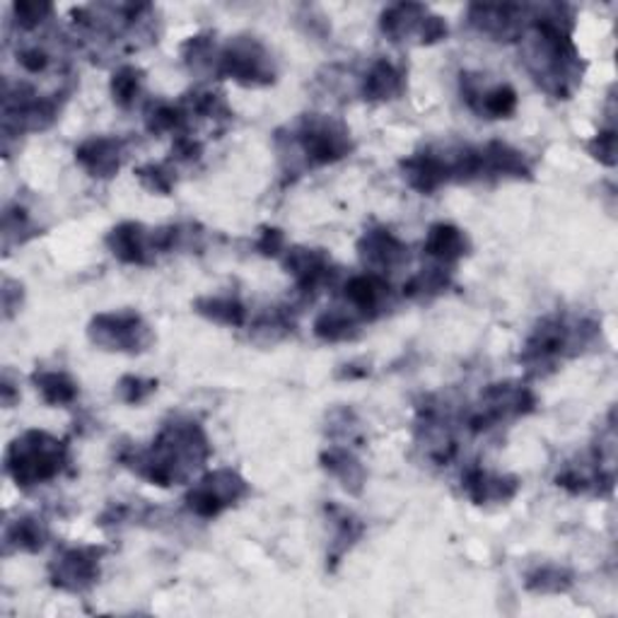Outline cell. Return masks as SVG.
Masks as SVG:
<instances>
[{"mask_svg": "<svg viewBox=\"0 0 618 618\" xmlns=\"http://www.w3.org/2000/svg\"><path fill=\"white\" fill-rule=\"evenodd\" d=\"M211 456L203 428L193 420H175L163 428L151 450L123 456L126 466L157 486L185 484Z\"/></svg>", "mask_w": 618, "mask_h": 618, "instance_id": "1", "label": "cell"}, {"mask_svg": "<svg viewBox=\"0 0 618 618\" xmlns=\"http://www.w3.org/2000/svg\"><path fill=\"white\" fill-rule=\"evenodd\" d=\"M68 462V450L49 432L27 430L5 452V472L22 488H32L59 476Z\"/></svg>", "mask_w": 618, "mask_h": 618, "instance_id": "2", "label": "cell"}, {"mask_svg": "<svg viewBox=\"0 0 618 618\" xmlns=\"http://www.w3.org/2000/svg\"><path fill=\"white\" fill-rule=\"evenodd\" d=\"M587 324H570L563 317H548L532 331L522 350V363L532 375L542 377L556 365L587 346Z\"/></svg>", "mask_w": 618, "mask_h": 618, "instance_id": "3", "label": "cell"}, {"mask_svg": "<svg viewBox=\"0 0 618 618\" xmlns=\"http://www.w3.org/2000/svg\"><path fill=\"white\" fill-rule=\"evenodd\" d=\"M290 135V141L300 147L305 165L309 167L338 163V159L350 155L353 151L346 126L336 119L322 117V114H307V117L295 123Z\"/></svg>", "mask_w": 618, "mask_h": 618, "instance_id": "4", "label": "cell"}, {"mask_svg": "<svg viewBox=\"0 0 618 618\" xmlns=\"http://www.w3.org/2000/svg\"><path fill=\"white\" fill-rule=\"evenodd\" d=\"M217 75L237 80L245 87H261L276 80V68L261 41L237 37L217 54Z\"/></svg>", "mask_w": 618, "mask_h": 618, "instance_id": "5", "label": "cell"}, {"mask_svg": "<svg viewBox=\"0 0 618 618\" xmlns=\"http://www.w3.org/2000/svg\"><path fill=\"white\" fill-rule=\"evenodd\" d=\"M536 406V396L532 389L522 384H490L480 394L478 406L472 411V416L466 418V426L472 432H486L502 420H512L526 416Z\"/></svg>", "mask_w": 618, "mask_h": 618, "instance_id": "6", "label": "cell"}, {"mask_svg": "<svg viewBox=\"0 0 618 618\" xmlns=\"http://www.w3.org/2000/svg\"><path fill=\"white\" fill-rule=\"evenodd\" d=\"M90 338L95 346L119 353H143L153 346V331L135 312L97 314L90 324Z\"/></svg>", "mask_w": 618, "mask_h": 618, "instance_id": "7", "label": "cell"}, {"mask_svg": "<svg viewBox=\"0 0 618 618\" xmlns=\"http://www.w3.org/2000/svg\"><path fill=\"white\" fill-rule=\"evenodd\" d=\"M249 496L247 480L233 468H217V472L201 478L187 496V508L203 520L217 518L227 508L237 506Z\"/></svg>", "mask_w": 618, "mask_h": 618, "instance_id": "8", "label": "cell"}, {"mask_svg": "<svg viewBox=\"0 0 618 618\" xmlns=\"http://www.w3.org/2000/svg\"><path fill=\"white\" fill-rule=\"evenodd\" d=\"M382 32L392 41H411L418 39L420 44H435L448 37V25L438 15H430L426 5L416 3H399L387 8L382 13Z\"/></svg>", "mask_w": 618, "mask_h": 618, "instance_id": "9", "label": "cell"}, {"mask_svg": "<svg viewBox=\"0 0 618 618\" xmlns=\"http://www.w3.org/2000/svg\"><path fill=\"white\" fill-rule=\"evenodd\" d=\"M102 548H68L51 563V582L66 592H85L99 578Z\"/></svg>", "mask_w": 618, "mask_h": 618, "instance_id": "10", "label": "cell"}, {"mask_svg": "<svg viewBox=\"0 0 618 618\" xmlns=\"http://www.w3.org/2000/svg\"><path fill=\"white\" fill-rule=\"evenodd\" d=\"M285 269L293 273L297 281V290L302 297H312L324 288V285L334 276V269H331V259L324 249H302L295 247L288 249L285 254Z\"/></svg>", "mask_w": 618, "mask_h": 618, "instance_id": "11", "label": "cell"}, {"mask_svg": "<svg viewBox=\"0 0 618 618\" xmlns=\"http://www.w3.org/2000/svg\"><path fill=\"white\" fill-rule=\"evenodd\" d=\"M392 295L389 283L380 276V273H363V276H353L346 288H343V297L350 305L348 312L365 322V319H375L377 314H382V307Z\"/></svg>", "mask_w": 618, "mask_h": 618, "instance_id": "12", "label": "cell"}, {"mask_svg": "<svg viewBox=\"0 0 618 618\" xmlns=\"http://www.w3.org/2000/svg\"><path fill=\"white\" fill-rule=\"evenodd\" d=\"M358 249L363 261L368 263L372 273H380V276L384 271L402 269L408 261V247L394 233L384 230V227L365 233Z\"/></svg>", "mask_w": 618, "mask_h": 618, "instance_id": "13", "label": "cell"}, {"mask_svg": "<svg viewBox=\"0 0 618 618\" xmlns=\"http://www.w3.org/2000/svg\"><path fill=\"white\" fill-rule=\"evenodd\" d=\"M462 95L466 105L486 119H508L518 109V95L510 85L480 90V80L476 75H462Z\"/></svg>", "mask_w": 618, "mask_h": 618, "instance_id": "14", "label": "cell"}, {"mask_svg": "<svg viewBox=\"0 0 618 618\" xmlns=\"http://www.w3.org/2000/svg\"><path fill=\"white\" fill-rule=\"evenodd\" d=\"M75 159L83 165L90 175L99 179H109L117 175L126 159V141L121 139H107V135H95L87 139L75 151Z\"/></svg>", "mask_w": 618, "mask_h": 618, "instance_id": "15", "label": "cell"}, {"mask_svg": "<svg viewBox=\"0 0 618 618\" xmlns=\"http://www.w3.org/2000/svg\"><path fill=\"white\" fill-rule=\"evenodd\" d=\"M151 233L153 230H145V227L139 223H123L109 233L107 245L111 249V254L119 261L145 266V263H153L155 257Z\"/></svg>", "mask_w": 618, "mask_h": 618, "instance_id": "16", "label": "cell"}, {"mask_svg": "<svg viewBox=\"0 0 618 618\" xmlns=\"http://www.w3.org/2000/svg\"><path fill=\"white\" fill-rule=\"evenodd\" d=\"M464 490L476 506H484V502H508L520 490V480L512 476H496L476 466L464 474Z\"/></svg>", "mask_w": 618, "mask_h": 618, "instance_id": "17", "label": "cell"}, {"mask_svg": "<svg viewBox=\"0 0 618 618\" xmlns=\"http://www.w3.org/2000/svg\"><path fill=\"white\" fill-rule=\"evenodd\" d=\"M404 90H406L404 73L387 59L375 61L372 68L368 71V75H365V80H363L365 99H375V102L396 99V97L404 95Z\"/></svg>", "mask_w": 618, "mask_h": 618, "instance_id": "18", "label": "cell"}, {"mask_svg": "<svg viewBox=\"0 0 618 618\" xmlns=\"http://www.w3.org/2000/svg\"><path fill=\"white\" fill-rule=\"evenodd\" d=\"M423 249H426V254L432 257V259H438L440 263H454V261H460L466 251H468V239L466 235L460 230V227H454V225H435L428 239H426V245H423Z\"/></svg>", "mask_w": 618, "mask_h": 618, "instance_id": "19", "label": "cell"}, {"mask_svg": "<svg viewBox=\"0 0 618 618\" xmlns=\"http://www.w3.org/2000/svg\"><path fill=\"white\" fill-rule=\"evenodd\" d=\"M322 464L326 472L341 480V486L350 490V494H360L365 484V468L363 464L348 452L346 448H331L322 454Z\"/></svg>", "mask_w": 618, "mask_h": 618, "instance_id": "20", "label": "cell"}, {"mask_svg": "<svg viewBox=\"0 0 618 618\" xmlns=\"http://www.w3.org/2000/svg\"><path fill=\"white\" fill-rule=\"evenodd\" d=\"M49 539V530L47 524L37 518H22L15 520L13 524L5 530V546L10 551V546L15 548V551H25V554H37L44 548Z\"/></svg>", "mask_w": 618, "mask_h": 618, "instance_id": "21", "label": "cell"}, {"mask_svg": "<svg viewBox=\"0 0 618 618\" xmlns=\"http://www.w3.org/2000/svg\"><path fill=\"white\" fill-rule=\"evenodd\" d=\"M197 312L215 324L225 326H242L247 322L245 305L230 295H215V297H201L197 300Z\"/></svg>", "mask_w": 618, "mask_h": 618, "instance_id": "22", "label": "cell"}, {"mask_svg": "<svg viewBox=\"0 0 618 618\" xmlns=\"http://www.w3.org/2000/svg\"><path fill=\"white\" fill-rule=\"evenodd\" d=\"M32 382L44 396V402L51 406H68L78 399V384L66 372H34Z\"/></svg>", "mask_w": 618, "mask_h": 618, "instance_id": "23", "label": "cell"}, {"mask_svg": "<svg viewBox=\"0 0 618 618\" xmlns=\"http://www.w3.org/2000/svg\"><path fill=\"white\" fill-rule=\"evenodd\" d=\"M358 331V319L348 309H329L314 322V334L324 341H346Z\"/></svg>", "mask_w": 618, "mask_h": 618, "instance_id": "24", "label": "cell"}, {"mask_svg": "<svg viewBox=\"0 0 618 618\" xmlns=\"http://www.w3.org/2000/svg\"><path fill=\"white\" fill-rule=\"evenodd\" d=\"M450 285V271L442 266H432V269H423L418 276L411 278L404 285V295L414 297V300H428V297L442 293Z\"/></svg>", "mask_w": 618, "mask_h": 618, "instance_id": "25", "label": "cell"}, {"mask_svg": "<svg viewBox=\"0 0 618 618\" xmlns=\"http://www.w3.org/2000/svg\"><path fill=\"white\" fill-rule=\"evenodd\" d=\"M143 73L133 66H123L111 78V95L119 107H131L141 95Z\"/></svg>", "mask_w": 618, "mask_h": 618, "instance_id": "26", "label": "cell"}, {"mask_svg": "<svg viewBox=\"0 0 618 618\" xmlns=\"http://www.w3.org/2000/svg\"><path fill=\"white\" fill-rule=\"evenodd\" d=\"M570 572L558 566H544L526 578V587L536 594H558L570 587Z\"/></svg>", "mask_w": 618, "mask_h": 618, "instance_id": "27", "label": "cell"}, {"mask_svg": "<svg viewBox=\"0 0 618 618\" xmlns=\"http://www.w3.org/2000/svg\"><path fill=\"white\" fill-rule=\"evenodd\" d=\"M13 13H15V25L22 32H29V29H37L44 20H47L54 13V5L51 3H15L13 5Z\"/></svg>", "mask_w": 618, "mask_h": 618, "instance_id": "28", "label": "cell"}, {"mask_svg": "<svg viewBox=\"0 0 618 618\" xmlns=\"http://www.w3.org/2000/svg\"><path fill=\"white\" fill-rule=\"evenodd\" d=\"M141 179V185L145 189H151L155 193H169L171 187H175V171H171L167 165H145L139 171H135Z\"/></svg>", "mask_w": 618, "mask_h": 618, "instance_id": "29", "label": "cell"}, {"mask_svg": "<svg viewBox=\"0 0 618 618\" xmlns=\"http://www.w3.org/2000/svg\"><path fill=\"white\" fill-rule=\"evenodd\" d=\"M117 389H119L121 402H126V404H141V402H145V399L155 392L157 382L129 375V377H123Z\"/></svg>", "mask_w": 618, "mask_h": 618, "instance_id": "30", "label": "cell"}, {"mask_svg": "<svg viewBox=\"0 0 618 618\" xmlns=\"http://www.w3.org/2000/svg\"><path fill=\"white\" fill-rule=\"evenodd\" d=\"M51 61H54V56L49 54L47 47H39V44H32V47L27 49H22L17 54V63L25 68L27 73L32 75H39V73H47L49 68H51Z\"/></svg>", "mask_w": 618, "mask_h": 618, "instance_id": "31", "label": "cell"}, {"mask_svg": "<svg viewBox=\"0 0 618 618\" xmlns=\"http://www.w3.org/2000/svg\"><path fill=\"white\" fill-rule=\"evenodd\" d=\"M590 155L597 157L602 165H616V133L614 131H604L594 139L590 145Z\"/></svg>", "mask_w": 618, "mask_h": 618, "instance_id": "32", "label": "cell"}, {"mask_svg": "<svg viewBox=\"0 0 618 618\" xmlns=\"http://www.w3.org/2000/svg\"><path fill=\"white\" fill-rule=\"evenodd\" d=\"M283 247H285V235L281 230H276V227H266V230L261 233V239L257 245V249L261 251L263 257H278Z\"/></svg>", "mask_w": 618, "mask_h": 618, "instance_id": "33", "label": "cell"}]
</instances>
